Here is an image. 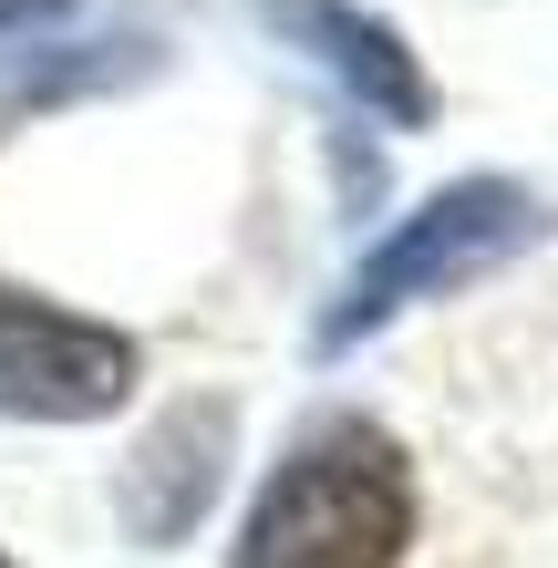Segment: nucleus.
<instances>
[{"label":"nucleus","instance_id":"obj_1","mask_svg":"<svg viewBox=\"0 0 558 568\" xmlns=\"http://www.w3.org/2000/svg\"><path fill=\"white\" fill-rule=\"evenodd\" d=\"M414 548V465L383 424L332 414L270 465L227 568H393Z\"/></svg>","mask_w":558,"mask_h":568},{"label":"nucleus","instance_id":"obj_2","mask_svg":"<svg viewBox=\"0 0 558 568\" xmlns=\"http://www.w3.org/2000/svg\"><path fill=\"white\" fill-rule=\"evenodd\" d=\"M538 227H548V207H538L517 176H455V186H435V196H424V207H414V217L363 258V270L342 280V300L321 311L311 342H321V352L373 342V331H383V321H404L414 300H445V290L486 280L497 258H517Z\"/></svg>","mask_w":558,"mask_h":568},{"label":"nucleus","instance_id":"obj_3","mask_svg":"<svg viewBox=\"0 0 558 568\" xmlns=\"http://www.w3.org/2000/svg\"><path fill=\"white\" fill-rule=\"evenodd\" d=\"M145 383V352L114 321H83L0 280V414L11 424H104Z\"/></svg>","mask_w":558,"mask_h":568},{"label":"nucleus","instance_id":"obj_4","mask_svg":"<svg viewBox=\"0 0 558 568\" xmlns=\"http://www.w3.org/2000/svg\"><path fill=\"white\" fill-rule=\"evenodd\" d=\"M217 476H227V393H186V404H166V414L135 434V455H124V476H114L124 538L176 548L186 527L207 517Z\"/></svg>","mask_w":558,"mask_h":568},{"label":"nucleus","instance_id":"obj_5","mask_svg":"<svg viewBox=\"0 0 558 568\" xmlns=\"http://www.w3.org/2000/svg\"><path fill=\"white\" fill-rule=\"evenodd\" d=\"M258 21L280 31V42H301L332 83H352L383 124H424L435 114V83H424V62L404 52V31L352 11V0H258Z\"/></svg>","mask_w":558,"mask_h":568},{"label":"nucleus","instance_id":"obj_6","mask_svg":"<svg viewBox=\"0 0 558 568\" xmlns=\"http://www.w3.org/2000/svg\"><path fill=\"white\" fill-rule=\"evenodd\" d=\"M73 11H83V0H0V52H21L31 31H62Z\"/></svg>","mask_w":558,"mask_h":568},{"label":"nucleus","instance_id":"obj_7","mask_svg":"<svg viewBox=\"0 0 558 568\" xmlns=\"http://www.w3.org/2000/svg\"><path fill=\"white\" fill-rule=\"evenodd\" d=\"M0 568H11V558H0Z\"/></svg>","mask_w":558,"mask_h":568}]
</instances>
